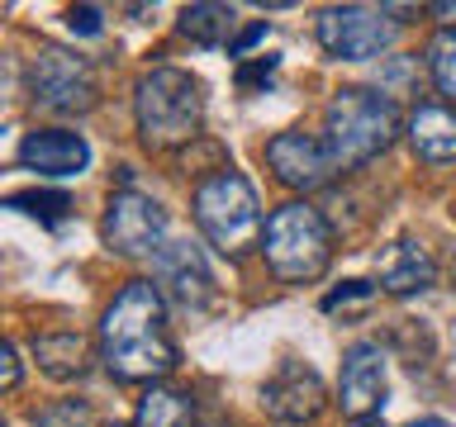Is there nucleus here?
<instances>
[{"mask_svg": "<svg viewBox=\"0 0 456 427\" xmlns=\"http://www.w3.org/2000/svg\"><path fill=\"white\" fill-rule=\"evenodd\" d=\"M195 228L200 238L209 242L228 262H242L252 247H262V199H256V185L233 166H219L214 176H205L195 185Z\"/></svg>", "mask_w": 456, "mask_h": 427, "instance_id": "obj_4", "label": "nucleus"}, {"mask_svg": "<svg viewBox=\"0 0 456 427\" xmlns=\"http://www.w3.org/2000/svg\"><path fill=\"white\" fill-rule=\"evenodd\" d=\"M100 233H105V247L114 256L142 262V256H157L167 247V209L142 190H114L105 219H100Z\"/></svg>", "mask_w": 456, "mask_h": 427, "instance_id": "obj_8", "label": "nucleus"}, {"mask_svg": "<svg viewBox=\"0 0 456 427\" xmlns=\"http://www.w3.org/2000/svg\"><path fill=\"white\" fill-rule=\"evenodd\" d=\"M152 285L162 290V299H171V304H181L191 313L209 309L214 294H219L205 252H200L195 242H167V247L152 256Z\"/></svg>", "mask_w": 456, "mask_h": 427, "instance_id": "obj_9", "label": "nucleus"}, {"mask_svg": "<svg viewBox=\"0 0 456 427\" xmlns=\"http://www.w3.org/2000/svg\"><path fill=\"white\" fill-rule=\"evenodd\" d=\"M428 71H433V85L456 109V28H442V34L428 43Z\"/></svg>", "mask_w": 456, "mask_h": 427, "instance_id": "obj_20", "label": "nucleus"}, {"mask_svg": "<svg viewBox=\"0 0 456 427\" xmlns=\"http://www.w3.org/2000/svg\"><path fill=\"white\" fill-rule=\"evenodd\" d=\"M67 28L81 38H95L100 28H105V20H100V5H71L67 10Z\"/></svg>", "mask_w": 456, "mask_h": 427, "instance_id": "obj_23", "label": "nucleus"}, {"mask_svg": "<svg viewBox=\"0 0 456 427\" xmlns=\"http://www.w3.org/2000/svg\"><path fill=\"white\" fill-rule=\"evenodd\" d=\"M200 427H233V423H200Z\"/></svg>", "mask_w": 456, "mask_h": 427, "instance_id": "obj_29", "label": "nucleus"}, {"mask_svg": "<svg viewBox=\"0 0 456 427\" xmlns=\"http://www.w3.org/2000/svg\"><path fill=\"white\" fill-rule=\"evenodd\" d=\"M262 38H266V20H256L252 28H242V34H238L233 43H228V57H248Z\"/></svg>", "mask_w": 456, "mask_h": 427, "instance_id": "obj_26", "label": "nucleus"}, {"mask_svg": "<svg viewBox=\"0 0 456 427\" xmlns=\"http://www.w3.org/2000/svg\"><path fill=\"white\" fill-rule=\"evenodd\" d=\"M28 95H34V105L43 114H86L95 109L100 100V81H95V67L86 62L81 52L71 48H48L34 52V62H28Z\"/></svg>", "mask_w": 456, "mask_h": 427, "instance_id": "obj_6", "label": "nucleus"}, {"mask_svg": "<svg viewBox=\"0 0 456 427\" xmlns=\"http://www.w3.org/2000/svg\"><path fill=\"white\" fill-rule=\"evenodd\" d=\"M271 71H276V57H262V62H252V67H238V85L242 91H256L262 81H271Z\"/></svg>", "mask_w": 456, "mask_h": 427, "instance_id": "obj_25", "label": "nucleus"}, {"mask_svg": "<svg viewBox=\"0 0 456 427\" xmlns=\"http://www.w3.org/2000/svg\"><path fill=\"white\" fill-rule=\"evenodd\" d=\"M409 427H452V423H442V418H419V423H409Z\"/></svg>", "mask_w": 456, "mask_h": 427, "instance_id": "obj_28", "label": "nucleus"}, {"mask_svg": "<svg viewBox=\"0 0 456 427\" xmlns=\"http://www.w3.org/2000/svg\"><path fill=\"white\" fill-rule=\"evenodd\" d=\"M399 105L385 91H366V85H342L323 109V148L333 157L338 171H356L390 152L399 138Z\"/></svg>", "mask_w": 456, "mask_h": 427, "instance_id": "obj_2", "label": "nucleus"}, {"mask_svg": "<svg viewBox=\"0 0 456 427\" xmlns=\"http://www.w3.org/2000/svg\"><path fill=\"white\" fill-rule=\"evenodd\" d=\"M385 351L380 342H352L342 351V375H338V408L352 423H376L385 404Z\"/></svg>", "mask_w": 456, "mask_h": 427, "instance_id": "obj_10", "label": "nucleus"}, {"mask_svg": "<svg viewBox=\"0 0 456 427\" xmlns=\"http://www.w3.org/2000/svg\"><path fill=\"white\" fill-rule=\"evenodd\" d=\"M433 14H437V20H447V24H452V20H456V5H447V0H442V5H433Z\"/></svg>", "mask_w": 456, "mask_h": 427, "instance_id": "obj_27", "label": "nucleus"}, {"mask_svg": "<svg viewBox=\"0 0 456 427\" xmlns=\"http://www.w3.org/2000/svg\"><path fill=\"white\" fill-rule=\"evenodd\" d=\"M100 361L124 384H162L181 366L167 333V299L152 280H128L100 313Z\"/></svg>", "mask_w": 456, "mask_h": 427, "instance_id": "obj_1", "label": "nucleus"}, {"mask_svg": "<svg viewBox=\"0 0 456 427\" xmlns=\"http://www.w3.org/2000/svg\"><path fill=\"white\" fill-rule=\"evenodd\" d=\"M323 52L342 57V62H370V57L390 52L399 38L395 5H328L314 24Z\"/></svg>", "mask_w": 456, "mask_h": 427, "instance_id": "obj_7", "label": "nucleus"}, {"mask_svg": "<svg viewBox=\"0 0 456 427\" xmlns=\"http://www.w3.org/2000/svg\"><path fill=\"white\" fill-rule=\"evenodd\" d=\"M433 280H437V262H433V252H428L423 242L399 238V242H390V247L376 256V285L385 294H395V299L433 290Z\"/></svg>", "mask_w": 456, "mask_h": 427, "instance_id": "obj_14", "label": "nucleus"}, {"mask_svg": "<svg viewBox=\"0 0 456 427\" xmlns=\"http://www.w3.org/2000/svg\"><path fill=\"white\" fill-rule=\"evenodd\" d=\"M266 166L276 171L281 185H290V190H323L328 181L338 176L333 157H328L323 138L314 133H299V128H285L266 142Z\"/></svg>", "mask_w": 456, "mask_h": 427, "instance_id": "obj_12", "label": "nucleus"}, {"mask_svg": "<svg viewBox=\"0 0 456 427\" xmlns=\"http://www.w3.org/2000/svg\"><path fill=\"white\" fill-rule=\"evenodd\" d=\"M20 380H24V361H20V351H14L10 342L0 337V394H10Z\"/></svg>", "mask_w": 456, "mask_h": 427, "instance_id": "obj_24", "label": "nucleus"}, {"mask_svg": "<svg viewBox=\"0 0 456 427\" xmlns=\"http://www.w3.org/2000/svg\"><path fill=\"white\" fill-rule=\"evenodd\" d=\"M262 256L271 276L285 285H309L319 280L333 262V228L309 199H285L281 209L266 214L262 228Z\"/></svg>", "mask_w": 456, "mask_h": 427, "instance_id": "obj_5", "label": "nucleus"}, {"mask_svg": "<svg viewBox=\"0 0 456 427\" xmlns=\"http://www.w3.org/2000/svg\"><path fill=\"white\" fill-rule=\"evenodd\" d=\"M20 162L38 176H53V181H67V176H81L86 162H91V142H86L77 128H34L24 142H20Z\"/></svg>", "mask_w": 456, "mask_h": 427, "instance_id": "obj_13", "label": "nucleus"}, {"mask_svg": "<svg viewBox=\"0 0 456 427\" xmlns=\"http://www.w3.org/2000/svg\"><path fill=\"white\" fill-rule=\"evenodd\" d=\"M409 142H413V157L428 166L456 162V109L452 105H419L409 114Z\"/></svg>", "mask_w": 456, "mask_h": 427, "instance_id": "obj_15", "label": "nucleus"}, {"mask_svg": "<svg viewBox=\"0 0 456 427\" xmlns=\"http://www.w3.org/2000/svg\"><path fill=\"white\" fill-rule=\"evenodd\" d=\"M134 119H138V138L152 152L185 148L205 128V85L181 67L142 71L134 85Z\"/></svg>", "mask_w": 456, "mask_h": 427, "instance_id": "obj_3", "label": "nucleus"}, {"mask_svg": "<svg viewBox=\"0 0 456 427\" xmlns=\"http://www.w3.org/2000/svg\"><path fill=\"white\" fill-rule=\"evenodd\" d=\"M5 209H20V214H28V219L57 228L71 214V195L67 190H20V195L5 199Z\"/></svg>", "mask_w": 456, "mask_h": 427, "instance_id": "obj_19", "label": "nucleus"}, {"mask_svg": "<svg viewBox=\"0 0 456 427\" xmlns=\"http://www.w3.org/2000/svg\"><path fill=\"white\" fill-rule=\"evenodd\" d=\"M370 294H376V285H370V280H342L338 290H328V294H323V309L333 313V309L356 304V299H370Z\"/></svg>", "mask_w": 456, "mask_h": 427, "instance_id": "obj_22", "label": "nucleus"}, {"mask_svg": "<svg viewBox=\"0 0 456 427\" xmlns=\"http://www.w3.org/2000/svg\"><path fill=\"white\" fill-rule=\"evenodd\" d=\"M262 408H266V418L281 423V427L314 423L328 408V390H323L319 370H309L299 361H285L276 375L262 384Z\"/></svg>", "mask_w": 456, "mask_h": 427, "instance_id": "obj_11", "label": "nucleus"}, {"mask_svg": "<svg viewBox=\"0 0 456 427\" xmlns=\"http://www.w3.org/2000/svg\"><path fill=\"white\" fill-rule=\"evenodd\" d=\"M134 427H195V399L171 384H148V394L138 399Z\"/></svg>", "mask_w": 456, "mask_h": 427, "instance_id": "obj_17", "label": "nucleus"}, {"mask_svg": "<svg viewBox=\"0 0 456 427\" xmlns=\"http://www.w3.org/2000/svg\"><path fill=\"white\" fill-rule=\"evenodd\" d=\"M34 427H100V423L86 399H57V404L34 413Z\"/></svg>", "mask_w": 456, "mask_h": 427, "instance_id": "obj_21", "label": "nucleus"}, {"mask_svg": "<svg viewBox=\"0 0 456 427\" xmlns=\"http://www.w3.org/2000/svg\"><path fill=\"white\" fill-rule=\"evenodd\" d=\"M28 351H34L38 370L48 380H86V370H91V347H86L81 333H38L28 342Z\"/></svg>", "mask_w": 456, "mask_h": 427, "instance_id": "obj_16", "label": "nucleus"}, {"mask_svg": "<svg viewBox=\"0 0 456 427\" xmlns=\"http://www.w3.org/2000/svg\"><path fill=\"white\" fill-rule=\"evenodd\" d=\"M0 427H10V423H5V418H0Z\"/></svg>", "mask_w": 456, "mask_h": 427, "instance_id": "obj_30", "label": "nucleus"}, {"mask_svg": "<svg viewBox=\"0 0 456 427\" xmlns=\"http://www.w3.org/2000/svg\"><path fill=\"white\" fill-rule=\"evenodd\" d=\"M238 14L233 5H214V0H200V5H185L181 10V34L200 43V48H224V43H233L238 34Z\"/></svg>", "mask_w": 456, "mask_h": 427, "instance_id": "obj_18", "label": "nucleus"}]
</instances>
